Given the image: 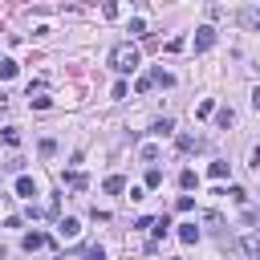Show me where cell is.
Instances as JSON below:
<instances>
[{
	"mask_svg": "<svg viewBox=\"0 0 260 260\" xmlns=\"http://www.w3.org/2000/svg\"><path fill=\"white\" fill-rule=\"evenodd\" d=\"M138 65H142V57H138L134 45H114V49H110V69H118V73H134Z\"/></svg>",
	"mask_w": 260,
	"mask_h": 260,
	"instance_id": "obj_1",
	"label": "cell"
},
{
	"mask_svg": "<svg viewBox=\"0 0 260 260\" xmlns=\"http://www.w3.org/2000/svg\"><path fill=\"white\" fill-rule=\"evenodd\" d=\"M215 45V28L211 24H203V28H195V53H207Z\"/></svg>",
	"mask_w": 260,
	"mask_h": 260,
	"instance_id": "obj_2",
	"label": "cell"
},
{
	"mask_svg": "<svg viewBox=\"0 0 260 260\" xmlns=\"http://www.w3.org/2000/svg\"><path fill=\"white\" fill-rule=\"evenodd\" d=\"M57 236H61V240H77V236H81V219H73V215H65V219L57 223Z\"/></svg>",
	"mask_w": 260,
	"mask_h": 260,
	"instance_id": "obj_3",
	"label": "cell"
},
{
	"mask_svg": "<svg viewBox=\"0 0 260 260\" xmlns=\"http://www.w3.org/2000/svg\"><path fill=\"white\" fill-rule=\"evenodd\" d=\"M20 244H24V252H37V248H45V244H53V240H49L45 232H28Z\"/></svg>",
	"mask_w": 260,
	"mask_h": 260,
	"instance_id": "obj_4",
	"label": "cell"
},
{
	"mask_svg": "<svg viewBox=\"0 0 260 260\" xmlns=\"http://www.w3.org/2000/svg\"><path fill=\"white\" fill-rule=\"evenodd\" d=\"M240 252H244L248 260H260V240H256V236H244V240H240Z\"/></svg>",
	"mask_w": 260,
	"mask_h": 260,
	"instance_id": "obj_5",
	"label": "cell"
},
{
	"mask_svg": "<svg viewBox=\"0 0 260 260\" xmlns=\"http://www.w3.org/2000/svg\"><path fill=\"white\" fill-rule=\"evenodd\" d=\"M16 195H20V199H32V195H37V183H32L28 175H20V179H16Z\"/></svg>",
	"mask_w": 260,
	"mask_h": 260,
	"instance_id": "obj_6",
	"label": "cell"
},
{
	"mask_svg": "<svg viewBox=\"0 0 260 260\" xmlns=\"http://www.w3.org/2000/svg\"><path fill=\"white\" fill-rule=\"evenodd\" d=\"M240 24L244 28H260V8H244L240 12Z\"/></svg>",
	"mask_w": 260,
	"mask_h": 260,
	"instance_id": "obj_7",
	"label": "cell"
},
{
	"mask_svg": "<svg viewBox=\"0 0 260 260\" xmlns=\"http://www.w3.org/2000/svg\"><path fill=\"white\" fill-rule=\"evenodd\" d=\"M102 187H106L110 195H122V191H126V179H122V175H110V179H106Z\"/></svg>",
	"mask_w": 260,
	"mask_h": 260,
	"instance_id": "obj_8",
	"label": "cell"
},
{
	"mask_svg": "<svg viewBox=\"0 0 260 260\" xmlns=\"http://www.w3.org/2000/svg\"><path fill=\"white\" fill-rule=\"evenodd\" d=\"M179 240H183V244H195V240H199V228H195V223H179Z\"/></svg>",
	"mask_w": 260,
	"mask_h": 260,
	"instance_id": "obj_9",
	"label": "cell"
},
{
	"mask_svg": "<svg viewBox=\"0 0 260 260\" xmlns=\"http://www.w3.org/2000/svg\"><path fill=\"white\" fill-rule=\"evenodd\" d=\"M12 77H16V61L4 57V61H0V81H12Z\"/></svg>",
	"mask_w": 260,
	"mask_h": 260,
	"instance_id": "obj_10",
	"label": "cell"
},
{
	"mask_svg": "<svg viewBox=\"0 0 260 260\" xmlns=\"http://www.w3.org/2000/svg\"><path fill=\"white\" fill-rule=\"evenodd\" d=\"M150 81H154V85H175V77H171L162 65H158V69H150Z\"/></svg>",
	"mask_w": 260,
	"mask_h": 260,
	"instance_id": "obj_11",
	"label": "cell"
},
{
	"mask_svg": "<svg viewBox=\"0 0 260 260\" xmlns=\"http://www.w3.org/2000/svg\"><path fill=\"white\" fill-rule=\"evenodd\" d=\"M150 130H154V134H158V138H167V134H171V130H175V122H171V118H158V122H154V126H150Z\"/></svg>",
	"mask_w": 260,
	"mask_h": 260,
	"instance_id": "obj_12",
	"label": "cell"
},
{
	"mask_svg": "<svg viewBox=\"0 0 260 260\" xmlns=\"http://www.w3.org/2000/svg\"><path fill=\"white\" fill-rule=\"evenodd\" d=\"M0 138H4L8 146H20V130H16V126H4V130H0Z\"/></svg>",
	"mask_w": 260,
	"mask_h": 260,
	"instance_id": "obj_13",
	"label": "cell"
},
{
	"mask_svg": "<svg viewBox=\"0 0 260 260\" xmlns=\"http://www.w3.org/2000/svg\"><path fill=\"white\" fill-rule=\"evenodd\" d=\"M65 183H69L73 191H85V175H81V171H69V175H65Z\"/></svg>",
	"mask_w": 260,
	"mask_h": 260,
	"instance_id": "obj_14",
	"label": "cell"
},
{
	"mask_svg": "<svg viewBox=\"0 0 260 260\" xmlns=\"http://www.w3.org/2000/svg\"><path fill=\"white\" fill-rule=\"evenodd\" d=\"M179 187H183V191L199 187V175H195V171H183V175H179Z\"/></svg>",
	"mask_w": 260,
	"mask_h": 260,
	"instance_id": "obj_15",
	"label": "cell"
},
{
	"mask_svg": "<svg viewBox=\"0 0 260 260\" xmlns=\"http://www.w3.org/2000/svg\"><path fill=\"white\" fill-rule=\"evenodd\" d=\"M81 256H85V260H106V248H102V244H89Z\"/></svg>",
	"mask_w": 260,
	"mask_h": 260,
	"instance_id": "obj_16",
	"label": "cell"
},
{
	"mask_svg": "<svg viewBox=\"0 0 260 260\" xmlns=\"http://www.w3.org/2000/svg\"><path fill=\"white\" fill-rule=\"evenodd\" d=\"M28 106H32V110H49V106H53V98H45V93H37V98H28Z\"/></svg>",
	"mask_w": 260,
	"mask_h": 260,
	"instance_id": "obj_17",
	"label": "cell"
},
{
	"mask_svg": "<svg viewBox=\"0 0 260 260\" xmlns=\"http://www.w3.org/2000/svg\"><path fill=\"white\" fill-rule=\"evenodd\" d=\"M215 122H219V126H223V130H228V126H232V122H236V114H232V110H215Z\"/></svg>",
	"mask_w": 260,
	"mask_h": 260,
	"instance_id": "obj_18",
	"label": "cell"
},
{
	"mask_svg": "<svg viewBox=\"0 0 260 260\" xmlns=\"http://www.w3.org/2000/svg\"><path fill=\"white\" fill-rule=\"evenodd\" d=\"M199 146H203V142H199V138H191V134H183V138H179V150H199Z\"/></svg>",
	"mask_w": 260,
	"mask_h": 260,
	"instance_id": "obj_19",
	"label": "cell"
},
{
	"mask_svg": "<svg viewBox=\"0 0 260 260\" xmlns=\"http://www.w3.org/2000/svg\"><path fill=\"white\" fill-rule=\"evenodd\" d=\"M158 183H162V171H158V167H150V171H146V187H150V191H154V187H158Z\"/></svg>",
	"mask_w": 260,
	"mask_h": 260,
	"instance_id": "obj_20",
	"label": "cell"
},
{
	"mask_svg": "<svg viewBox=\"0 0 260 260\" xmlns=\"http://www.w3.org/2000/svg\"><path fill=\"white\" fill-rule=\"evenodd\" d=\"M207 114H215V102L207 98V102H199V110H195V118H207Z\"/></svg>",
	"mask_w": 260,
	"mask_h": 260,
	"instance_id": "obj_21",
	"label": "cell"
},
{
	"mask_svg": "<svg viewBox=\"0 0 260 260\" xmlns=\"http://www.w3.org/2000/svg\"><path fill=\"white\" fill-rule=\"evenodd\" d=\"M102 16H110V20H114V16H118V0H106V4H102Z\"/></svg>",
	"mask_w": 260,
	"mask_h": 260,
	"instance_id": "obj_22",
	"label": "cell"
},
{
	"mask_svg": "<svg viewBox=\"0 0 260 260\" xmlns=\"http://www.w3.org/2000/svg\"><path fill=\"white\" fill-rule=\"evenodd\" d=\"M130 32H134V37H142V32H146V20H142V16H134V20H130Z\"/></svg>",
	"mask_w": 260,
	"mask_h": 260,
	"instance_id": "obj_23",
	"label": "cell"
},
{
	"mask_svg": "<svg viewBox=\"0 0 260 260\" xmlns=\"http://www.w3.org/2000/svg\"><path fill=\"white\" fill-rule=\"evenodd\" d=\"M150 85H154V81H150V73H146V77H138V81H134V89H138V93H150Z\"/></svg>",
	"mask_w": 260,
	"mask_h": 260,
	"instance_id": "obj_24",
	"label": "cell"
},
{
	"mask_svg": "<svg viewBox=\"0 0 260 260\" xmlns=\"http://www.w3.org/2000/svg\"><path fill=\"white\" fill-rule=\"evenodd\" d=\"M211 179H228V162H211Z\"/></svg>",
	"mask_w": 260,
	"mask_h": 260,
	"instance_id": "obj_25",
	"label": "cell"
},
{
	"mask_svg": "<svg viewBox=\"0 0 260 260\" xmlns=\"http://www.w3.org/2000/svg\"><path fill=\"white\" fill-rule=\"evenodd\" d=\"M53 150H57V142H53V138H41V154H45V158H49V154H53Z\"/></svg>",
	"mask_w": 260,
	"mask_h": 260,
	"instance_id": "obj_26",
	"label": "cell"
},
{
	"mask_svg": "<svg viewBox=\"0 0 260 260\" xmlns=\"http://www.w3.org/2000/svg\"><path fill=\"white\" fill-rule=\"evenodd\" d=\"M158 158V146H142V162H154Z\"/></svg>",
	"mask_w": 260,
	"mask_h": 260,
	"instance_id": "obj_27",
	"label": "cell"
},
{
	"mask_svg": "<svg viewBox=\"0 0 260 260\" xmlns=\"http://www.w3.org/2000/svg\"><path fill=\"white\" fill-rule=\"evenodd\" d=\"M175 207H179V211H191V207H195V199H191V195H179V203H175Z\"/></svg>",
	"mask_w": 260,
	"mask_h": 260,
	"instance_id": "obj_28",
	"label": "cell"
},
{
	"mask_svg": "<svg viewBox=\"0 0 260 260\" xmlns=\"http://www.w3.org/2000/svg\"><path fill=\"white\" fill-rule=\"evenodd\" d=\"M252 110H260V85L252 89Z\"/></svg>",
	"mask_w": 260,
	"mask_h": 260,
	"instance_id": "obj_29",
	"label": "cell"
},
{
	"mask_svg": "<svg viewBox=\"0 0 260 260\" xmlns=\"http://www.w3.org/2000/svg\"><path fill=\"white\" fill-rule=\"evenodd\" d=\"M4 106H8V98H0V110H4Z\"/></svg>",
	"mask_w": 260,
	"mask_h": 260,
	"instance_id": "obj_30",
	"label": "cell"
}]
</instances>
